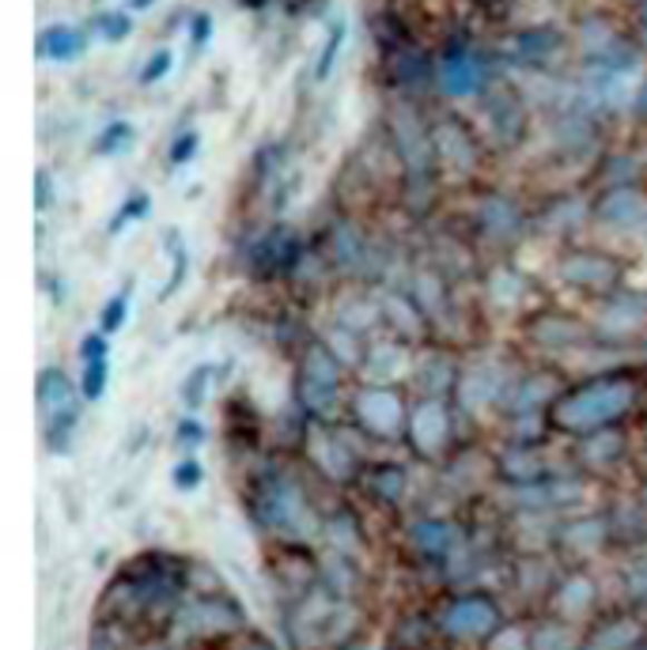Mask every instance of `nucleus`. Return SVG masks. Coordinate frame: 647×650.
<instances>
[{
    "instance_id": "obj_16",
    "label": "nucleus",
    "mask_w": 647,
    "mask_h": 650,
    "mask_svg": "<svg viewBox=\"0 0 647 650\" xmlns=\"http://www.w3.org/2000/svg\"><path fill=\"white\" fill-rule=\"evenodd\" d=\"M194 148H197V132H186V140H178V145L170 148V159H175V162H186L189 156H194Z\"/></svg>"
},
{
    "instance_id": "obj_12",
    "label": "nucleus",
    "mask_w": 647,
    "mask_h": 650,
    "mask_svg": "<svg viewBox=\"0 0 647 650\" xmlns=\"http://www.w3.org/2000/svg\"><path fill=\"white\" fill-rule=\"evenodd\" d=\"M129 318V299L126 295H114V299L107 303V311H102V329L114 333V329H121Z\"/></svg>"
},
{
    "instance_id": "obj_22",
    "label": "nucleus",
    "mask_w": 647,
    "mask_h": 650,
    "mask_svg": "<svg viewBox=\"0 0 647 650\" xmlns=\"http://www.w3.org/2000/svg\"><path fill=\"white\" fill-rule=\"evenodd\" d=\"M640 27H644V42H647V8H644V16H640Z\"/></svg>"
},
{
    "instance_id": "obj_15",
    "label": "nucleus",
    "mask_w": 647,
    "mask_h": 650,
    "mask_svg": "<svg viewBox=\"0 0 647 650\" xmlns=\"http://www.w3.org/2000/svg\"><path fill=\"white\" fill-rule=\"evenodd\" d=\"M341 38H345V23H337V27H333V35H330L326 50H322V61H318V76H326V72H330L333 57H337V50H341Z\"/></svg>"
},
{
    "instance_id": "obj_17",
    "label": "nucleus",
    "mask_w": 647,
    "mask_h": 650,
    "mask_svg": "<svg viewBox=\"0 0 647 650\" xmlns=\"http://www.w3.org/2000/svg\"><path fill=\"white\" fill-rule=\"evenodd\" d=\"M145 208H148V200H145V197L129 200V205H126V208H121V213H118V219H114V232H118V227H121V224H126V219H133V216H137V213H145Z\"/></svg>"
},
{
    "instance_id": "obj_3",
    "label": "nucleus",
    "mask_w": 647,
    "mask_h": 650,
    "mask_svg": "<svg viewBox=\"0 0 647 650\" xmlns=\"http://www.w3.org/2000/svg\"><path fill=\"white\" fill-rule=\"evenodd\" d=\"M440 83H443V91L447 95H454V99H462V95H473L481 88V69H478V61H473L470 53H451L443 61V69H440Z\"/></svg>"
},
{
    "instance_id": "obj_20",
    "label": "nucleus",
    "mask_w": 647,
    "mask_h": 650,
    "mask_svg": "<svg viewBox=\"0 0 647 650\" xmlns=\"http://www.w3.org/2000/svg\"><path fill=\"white\" fill-rule=\"evenodd\" d=\"M183 439H186V443H197V439H202V432H197L194 420H186V424H178V443H183Z\"/></svg>"
},
{
    "instance_id": "obj_10",
    "label": "nucleus",
    "mask_w": 647,
    "mask_h": 650,
    "mask_svg": "<svg viewBox=\"0 0 647 650\" xmlns=\"http://www.w3.org/2000/svg\"><path fill=\"white\" fill-rule=\"evenodd\" d=\"M102 390H107V356L102 360H88V367H84V397H102Z\"/></svg>"
},
{
    "instance_id": "obj_21",
    "label": "nucleus",
    "mask_w": 647,
    "mask_h": 650,
    "mask_svg": "<svg viewBox=\"0 0 647 650\" xmlns=\"http://www.w3.org/2000/svg\"><path fill=\"white\" fill-rule=\"evenodd\" d=\"M205 35H208V19H205V16H197V23H194V46H202V42H205Z\"/></svg>"
},
{
    "instance_id": "obj_6",
    "label": "nucleus",
    "mask_w": 647,
    "mask_h": 650,
    "mask_svg": "<svg viewBox=\"0 0 647 650\" xmlns=\"http://www.w3.org/2000/svg\"><path fill=\"white\" fill-rule=\"evenodd\" d=\"M492 624V609L484 601H459V605L447 613V628L459 636H478Z\"/></svg>"
},
{
    "instance_id": "obj_13",
    "label": "nucleus",
    "mask_w": 647,
    "mask_h": 650,
    "mask_svg": "<svg viewBox=\"0 0 647 650\" xmlns=\"http://www.w3.org/2000/svg\"><path fill=\"white\" fill-rule=\"evenodd\" d=\"M167 69H170V50H156V57H148V65H145V72H140V80L156 83V80H164Z\"/></svg>"
},
{
    "instance_id": "obj_14",
    "label": "nucleus",
    "mask_w": 647,
    "mask_h": 650,
    "mask_svg": "<svg viewBox=\"0 0 647 650\" xmlns=\"http://www.w3.org/2000/svg\"><path fill=\"white\" fill-rule=\"evenodd\" d=\"M129 137H133V129H129V121H114V126L102 132V140H99V151H114L118 145H129Z\"/></svg>"
},
{
    "instance_id": "obj_1",
    "label": "nucleus",
    "mask_w": 647,
    "mask_h": 650,
    "mask_svg": "<svg viewBox=\"0 0 647 650\" xmlns=\"http://www.w3.org/2000/svg\"><path fill=\"white\" fill-rule=\"evenodd\" d=\"M629 397H633V390L625 386V382H598V386L584 390V394H576L572 401H565V405H560V420H565V427H572V432H591V427H602L606 420L621 416Z\"/></svg>"
},
{
    "instance_id": "obj_2",
    "label": "nucleus",
    "mask_w": 647,
    "mask_h": 650,
    "mask_svg": "<svg viewBox=\"0 0 647 650\" xmlns=\"http://www.w3.org/2000/svg\"><path fill=\"white\" fill-rule=\"evenodd\" d=\"M360 420L379 435H390L402 427V405H398L394 394H383V390H371V394H360Z\"/></svg>"
},
{
    "instance_id": "obj_5",
    "label": "nucleus",
    "mask_w": 647,
    "mask_h": 650,
    "mask_svg": "<svg viewBox=\"0 0 647 650\" xmlns=\"http://www.w3.org/2000/svg\"><path fill=\"white\" fill-rule=\"evenodd\" d=\"M647 216V205L640 194H633V189H617L602 200V219L606 224H617V227H636L640 219Z\"/></svg>"
},
{
    "instance_id": "obj_18",
    "label": "nucleus",
    "mask_w": 647,
    "mask_h": 650,
    "mask_svg": "<svg viewBox=\"0 0 647 650\" xmlns=\"http://www.w3.org/2000/svg\"><path fill=\"white\" fill-rule=\"evenodd\" d=\"M175 481L178 484H197V481H202V470H197L194 462H186V465H178V470H175Z\"/></svg>"
},
{
    "instance_id": "obj_9",
    "label": "nucleus",
    "mask_w": 647,
    "mask_h": 650,
    "mask_svg": "<svg viewBox=\"0 0 647 650\" xmlns=\"http://www.w3.org/2000/svg\"><path fill=\"white\" fill-rule=\"evenodd\" d=\"M610 265L598 262V257H576V262L565 265V276L568 280H579V284H591V280H610Z\"/></svg>"
},
{
    "instance_id": "obj_19",
    "label": "nucleus",
    "mask_w": 647,
    "mask_h": 650,
    "mask_svg": "<svg viewBox=\"0 0 647 650\" xmlns=\"http://www.w3.org/2000/svg\"><path fill=\"white\" fill-rule=\"evenodd\" d=\"M46 200H50V175L38 170V208H46Z\"/></svg>"
},
{
    "instance_id": "obj_4",
    "label": "nucleus",
    "mask_w": 647,
    "mask_h": 650,
    "mask_svg": "<svg viewBox=\"0 0 647 650\" xmlns=\"http://www.w3.org/2000/svg\"><path fill=\"white\" fill-rule=\"evenodd\" d=\"M84 50V35L76 27L53 23L38 35V57H50V61H72Z\"/></svg>"
},
{
    "instance_id": "obj_7",
    "label": "nucleus",
    "mask_w": 647,
    "mask_h": 650,
    "mask_svg": "<svg viewBox=\"0 0 647 650\" xmlns=\"http://www.w3.org/2000/svg\"><path fill=\"white\" fill-rule=\"evenodd\" d=\"M38 405H42V413H50V408L72 413V386L61 371H42L38 375Z\"/></svg>"
},
{
    "instance_id": "obj_8",
    "label": "nucleus",
    "mask_w": 647,
    "mask_h": 650,
    "mask_svg": "<svg viewBox=\"0 0 647 650\" xmlns=\"http://www.w3.org/2000/svg\"><path fill=\"white\" fill-rule=\"evenodd\" d=\"M413 427H416V446H424V451L440 446L443 435H447V413H443L440 401H428L421 413H416Z\"/></svg>"
},
{
    "instance_id": "obj_23",
    "label": "nucleus",
    "mask_w": 647,
    "mask_h": 650,
    "mask_svg": "<svg viewBox=\"0 0 647 650\" xmlns=\"http://www.w3.org/2000/svg\"><path fill=\"white\" fill-rule=\"evenodd\" d=\"M151 4V0H133V8H148Z\"/></svg>"
},
{
    "instance_id": "obj_11",
    "label": "nucleus",
    "mask_w": 647,
    "mask_h": 650,
    "mask_svg": "<svg viewBox=\"0 0 647 650\" xmlns=\"http://www.w3.org/2000/svg\"><path fill=\"white\" fill-rule=\"evenodd\" d=\"M95 27L102 31V38L107 42H118V38H126L129 35V16H121V12H102L99 19H95Z\"/></svg>"
}]
</instances>
